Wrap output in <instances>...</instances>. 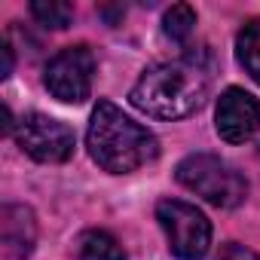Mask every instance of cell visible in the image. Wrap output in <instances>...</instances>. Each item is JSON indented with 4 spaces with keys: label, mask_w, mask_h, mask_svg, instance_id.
Wrapping results in <instances>:
<instances>
[{
    "label": "cell",
    "mask_w": 260,
    "mask_h": 260,
    "mask_svg": "<svg viewBox=\"0 0 260 260\" xmlns=\"http://www.w3.org/2000/svg\"><path fill=\"white\" fill-rule=\"evenodd\" d=\"M132 104L156 119H184L208 98V74L199 61L178 58L147 68L132 86Z\"/></svg>",
    "instance_id": "cell-1"
},
{
    "label": "cell",
    "mask_w": 260,
    "mask_h": 260,
    "mask_svg": "<svg viewBox=\"0 0 260 260\" xmlns=\"http://www.w3.org/2000/svg\"><path fill=\"white\" fill-rule=\"evenodd\" d=\"M86 147L92 159L104 172H113V175H128V172L153 162L159 153L156 138L110 101L95 104L89 132H86Z\"/></svg>",
    "instance_id": "cell-2"
},
{
    "label": "cell",
    "mask_w": 260,
    "mask_h": 260,
    "mask_svg": "<svg viewBox=\"0 0 260 260\" xmlns=\"http://www.w3.org/2000/svg\"><path fill=\"white\" fill-rule=\"evenodd\" d=\"M175 178L190 193L202 196L205 202H211L217 208H236L248 196V184L236 172V166H230L226 159L211 156V153H190L187 159L178 162Z\"/></svg>",
    "instance_id": "cell-3"
},
{
    "label": "cell",
    "mask_w": 260,
    "mask_h": 260,
    "mask_svg": "<svg viewBox=\"0 0 260 260\" xmlns=\"http://www.w3.org/2000/svg\"><path fill=\"white\" fill-rule=\"evenodd\" d=\"M156 220L178 260H202L208 254L211 223L196 205L181 202V199H162L156 205Z\"/></svg>",
    "instance_id": "cell-4"
},
{
    "label": "cell",
    "mask_w": 260,
    "mask_h": 260,
    "mask_svg": "<svg viewBox=\"0 0 260 260\" xmlns=\"http://www.w3.org/2000/svg\"><path fill=\"white\" fill-rule=\"evenodd\" d=\"M19 147L37 162H64L74 153V128L46 113H28L16 125Z\"/></svg>",
    "instance_id": "cell-5"
},
{
    "label": "cell",
    "mask_w": 260,
    "mask_h": 260,
    "mask_svg": "<svg viewBox=\"0 0 260 260\" xmlns=\"http://www.w3.org/2000/svg\"><path fill=\"white\" fill-rule=\"evenodd\" d=\"M95 80V55L89 46H68L46 64V89L64 104H80L89 98Z\"/></svg>",
    "instance_id": "cell-6"
},
{
    "label": "cell",
    "mask_w": 260,
    "mask_h": 260,
    "mask_svg": "<svg viewBox=\"0 0 260 260\" xmlns=\"http://www.w3.org/2000/svg\"><path fill=\"white\" fill-rule=\"evenodd\" d=\"M214 125H217V135L223 141H230V144L248 141L260 128V101L245 89H236V86L226 89L217 98Z\"/></svg>",
    "instance_id": "cell-7"
},
{
    "label": "cell",
    "mask_w": 260,
    "mask_h": 260,
    "mask_svg": "<svg viewBox=\"0 0 260 260\" xmlns=\"http://www.w3.org/2000/svg\"><path fill=\"white\" fill-rule=\"evenodd\" d=\"M37 239L34 211L25 205L0 208V260H28Z\"/></svg>",
    "instance_id": "cell-8"
},
{
    "label": "cell",
    "mask_w": 260,
    "mask_h": 260,
    "mask_svg": "<svg viewBox=\"0 0 260 260\" xmlns=\"http://www.w3.org/2000/svg\"><path fill=\"white\" fill-rule=\"evenodd\" d=\"M77 260H125L122 245L104 233V230H89L77 242Z\"/></svg>",
    "instance_id": "cell-9"
},
{
    "label": "cell",
    "mask_w": 260,
    "mask_h": 260,
    "mask_svg": "<svg viewBox=\"0 0 260 260\" xmlns=\"http://www.w3.org/2000/svg\"><path fill=\"white\" fill-rule=\"evenodd\" d=\"M236 58L251 74V80L260 83V19H251L239 37H236Z\"/></svg>",
    "instance_id": "cell-10"
},
{
    "label": "cell",
    "mask_w": 260,
    "mask_h": 260,
    "mask_svg": "<svg viewBox=\"0 0 260 260\" xmlns=\"http://www.w3.org/2000/svg\"><path fill=\"white\" fill-rule=\"evenodd\" d=\"M31 13H34V19H37L40 25L55 28V31L68 28L71 19H74V7L64 4V0H34V4H31Z\"/></svg>",
    "instance_id": "cell-11"
},
{
    "label": "cell",
    "mask_w": 260,
    "mask_h": 260,
    "mask_svg": "<svg viewBox=\"0 0 260 260\" xmlns=\"http://www.w3.org/2000/svg\"><path fill=\"white\" fill-rule=\"evenodd\" d=\"M193 28H196V13H193V7H187V4H175L166 16H162V31H166V37L169 40H187L190 34H193Z\"/></svg>",
    "instance_id": "cell-12"
},
{
    "label": "cell",
    "mask_w": 260,
    "mask_h": 260,
    "mask_svg": "<svg viewBox=\"0 0 260 260\" xmlns=\"http://www.w3.org/2000/svg\"><path fill=\"white\" fill-rule=\"evenodd\" d=\"M217 260H260V257H257L251 248L230 242V245H223V251H220V257H217Z\"/></svg>",
    "instance_id": "cell-13"
},
{
    "label": "cell",
    "mask_w": 260,
    "mask_h": 260,
    "mask_svg": "<svg viewBox=\"0 0 260 260\" xmlns=\"http://www.w3.org/2000/svg\"><path fill=\"white\" fill-rule=\"evenodd\" d=\"M0 77H10L13 74V46L10 43H0Z\"/></svg>",
    "instance_id": "cell-14"
}]
</instances>
